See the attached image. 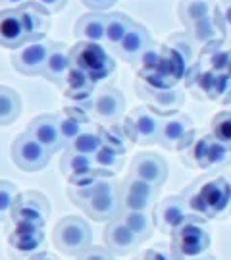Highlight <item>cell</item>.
<instances>
[{"instance_id":"obj_1","label":"cell","mask_w":231,"mask_h":260,"mask_svg":"<svg viewBox=\"0 0 231 260\" xmlns=\"http://www.w3.org/2000/svg\"><path fill=\"white\" fill-rule=\"evenodd\" d=\"M68 197L94 222H110L121 214L120 183L114 176H102L91 185H68Z\"/></svg>"},{"instance_id":"obj_2","label":"cell","mask_w":231,"mask_h":260,"mask_svg":"<svg viewBox=\"0 0 231 260\" xmlns=\"http://www.w3.org/2000/svg\"><path fill=\"white\" fill-rule=\"evenodd\" d=\"M189 212L203 218H220L231 206V179L212 177L206 181H194L183 193Z\"/></svg>"},{"instance_id":"obj_3","label":"cell","mask_w":231,"mask_h":260,"mask_svg":"<svg viewBox=\"0 0 231 260\" xmlns=\"http://www.w3.org/2000/svg\"><path fill=\"white\" fill-rule=\"evenodd\" d=\"M210 230L203 216L189 212V216L172 233V251L176 258H193L210 247Z\"/></svg>"},{"instance_id":"obj_4","label":"cell","mask_w":231,"mask_h":260,"mask_svg":"<svg viewBox=\"0 0 231 260\" xmlns=\"http://www.w3.org/2000/svg\"><path fill=\"white\" fill-rule=\"evenodd\" d=\"M70 56H72V66L83 70L94 85L104 83L116 70L114 58L108 54V50L101 43L77 41L70 48Z\"/></svg>"},{"instance_id":"obj_5","label":"cell","mask_w":231,"mask_h":260,"mask_svg":"<svg viewBox=\"0 0 231 260\" xmlns=\"http://www.w3.org/2000/svg\"><path fill=\"white\" fill-rule=\"evenodd\" d=\"M181 162L191 168L201 170H212V168H223L231 162V149L210 135H203L181 150Z\"/></svg>"},{"instance_id":"obj_6","label":"cell","mask_w":231,"mask_h":260,"mask_svg":"<svg viewBox=\"0 0 231 260\" xmlns=\"http://www.w3.org/2000/svg\"><path fill=\"white\" fill-rule=\"evenodd\" d=\"M91 228L79 216H65L54 225L52 241L70 256H81L91 247Z\"/></svg>"},{"instance_id":"obj_7","label":"cell","mask_w":231,"mask_h":260,"mask_svg":"<svg viewBox=\"0 0 231 260\" xmlns=\"http://www.w3.org/2000/svg\"><path fill=\"white\" fill-rule=\"evenodd\" d=\"M164 116L152 110L150 106H137L127 112L125 116V127L133 137V143L139 145H154L160 139V129H162Z\"/></svg>"},{"instance_id":"obj_8","label":"cell","mask_w":231,"mask_h":260,"mask_svg":"<svg viewBox=\"0 0 231 260\" xmlns=\"http://www.w3.org/2000/svg\"><path fill=\"white\" fill-rule=\"evenodd\" d=\"M160 195V187L148 183L137 176H127L120 183L121 210H154Z\"/></svg>"},{"instance_id":"obj_9","label":"cell","mask_w":231,"mask_h":260,"mask_svg":"<svg viewBox=\"0 0 231 260\" xmlns=\"http://www.w3.org/2000/svg\"><path fill=\"white\" fill-rule=\"evenodd\" d=\"M50 150L43 147L29 131L19 133L12 143V160L23 172H39L50 162Z\"/></svg>"},{"instance_id":"obj_10","label":"cell","mask_w":231,"mask_h":260,"mask_svg":"<svg viewBox=\"0 0 231 260\" xmlns=\"http://www.w3.org/2000/svg\"><path fill=\"white\" fill-rule=\"evenodd\" d=\"M50 201L41 191H23L19 193L14 208H12V222L14 223H35L45 225L50 216Z\"/></svg>"},{"instance_id":"obj_11","label":"cell","mask_w":231,"mask_h":260,"mask_svg":"<svg viewBox=\"0 0 231 260\" xmlns=\"http://www.w3.org/2000/svg\"><path fill=\"white\" fill-rule=\"evenodd\" d=\"M52 43L54 41L43 39V41H35V43H27L19 47L10 58L14 70L23 75H43L46 56L52 48Z\"/></svg>"},{"instance_id":"obj_12","label":"cell","mask_w":231,"mask_h":260,"mask_svg":"<svg viewBox=\"0 0 231 260\" xmlns=\"http://www.w3.org/2000/svg\"><path fill=\"white\" fill-rule=\"evenodd\" d=\"M135 91L141 101H145L147 106H150L152 110H156L162 116L177 112L183 106L185 101L183 91H177L176 87L174 89H156L141 79H137V83H135Z\"/></svg>"},{"instance_id":"obj_13","label":"cell","mask_w":231,"mask_h":260,"mask_svg":"<svg viewBox=\"0 0 231 260\" xmlns=\"http://www.w3.org/2000/svg\"><path fill=\"white\" fill-rule=\"evenodd\" d=\"M187 216H189V208L183 195H170L154 206V228L164 235H172Z\"/></svg>"},{"instance_id":"obj_14","label":"cell","mask_w":231,"mask_h":260,"mask_svg":"<svg viewBox=\"0 0 231 260\" xmlns=\"http://www.w3.org/2000/svg\"><path fill=\"white\" fill-rule=\"evenodd\" d=\"M123 108H125V96L114 87H106V89H101L98 93H94L89 104L91 116L102 123L118 121L123 116Z\"/></svg>"},{"instance_id":"obj_15","label":"cell","mask_w":231,"mask_h":260,"mask_svg":"<svg viewBox=\"0 0 231 260\" xmlns=\"http://www.w3.org/2000/svg\"><path fill=\"white\" fill-rule=\"evenodd\" d=\"M129 174L145 179L148 183L162 187L168 179V162L154 152H139L137 156L131 160Z\"/></svg>"},{"instance_id":"obj_16","label":"cell","mask_w":231,"mask_h":260,"mask_svg":"<svg viewBox=\"0 0 231 260\" xmlns=\"http://www.w3.org/2000/svg\"><path fill=\"white\" fill-rule=\"evenodd\" d=\"M58 118V125H60V135L64 141V149L72 143V141L81 135L83 131L89 129L91 125V112L85 106H65L62 112H56Z\"/></svg>"},{"instance_id":"obj_17","label":"cell","mask_w":231,"mask_h":260,"mask_svg":"<svg viewBox=\"0 0 231 260\" xmlns=\"http://www.w3.org/2000/svg\"><path fill=\"white\" fill-rule=\"evenodd\" d=\"M18 10L27 31V43L46 39V33L50 29V12L37 0H27Z\"/></svg>"},{"instance_id":"obj_18","label":"cell","mask_w":231,"mask_h":260,"mask_svg":"<svg viewBox=\"0 0 231 260\" xmlns=\"http://www.w3.org/2000/svg\"><path fill=\"white\" fill-rule=\"evenodd\" d=\"M23 45H27V31L19 10H0V47L18 50Z\"/></svg>"},{"instance_id":"obj_19","label":"cell","mask_w":231,"mask_h":260,"mask_svg":"<svg viewBox=\"0 0 231 260\" xmlns=\"http://www.w3.org/2000/svg\"><path fill=\"white\" fill-rule=\"evenodd\" d=\"M27 131L43 147H46V149L50 150L52 154L64 147L56 114H41L37 118H33V120L29 121Z\"/></svg>"},{"instance_id":"obj_20","label":"cell","mask_w":231,"mask_h":260,"mask_svg":"<svg viewBox=\"0 0 231 260\" xmlns=\"http://www.w3.org/2000/svg\"><path fill=\"white\" fill-rule=\"evenodd\" d=\"M102 239H104L106 247H108L114 254H127L129 251L137 249L139 243H143L137 235L125 225V222L121 220L120 216L106 223L104 233H102Z\"/></svg>"},{"instance_id":"obj_21","label":"cell","mask_w":231,"mask_h":260,"mask_svg":"<svg viewBox=\"0 0 231 260\" xmlns=\"http://www.w3.org/2000/svg\"><path fill=\"white\" fill-rule=\"evenodd\" d=\"M193 120L183 112L177 110L174 114H168V116H164V121H162L158 145L168 150H177L179 141L183 139L185 133L189 129H193Z\"/></svg>"},{"instance_id":"obj_22","label":"cell","mask_w":231,"mask_h":260,"mask_svg":"<svg viewBox=\"0 0 231 260\" xmlns=\"http://www.w3.org/2000/svg\"><path fill=\"white\" fill-rule=\"evenodd\" d=\"M70 68H72V56H70L68 45H64V43H52V48H50V52L46 56L43 77L48 79L50 83L62 87Z\"/></svg>"},{"instance_id":"obj_23","label":"cell","mask_w":231,"mask_h":260,"mask_svg":"<svg viewBox=\"0 0 231 260\" xmlns=\"http://www.w3.org/2000/svg\"><path fill=\"white\" fill-rule=\"evenodd\" d=\"M8 243L16 251L33 252L43 247L45 243V225L35 223H14L8 235Z\"/></svg>"},{"instance_id":"obj_24","label":"cell","mask_w":231,"mask_h":260,"mask_svg":"<svg viewBox=\"0 0 231 260\" xmlns=\"http://www.w3.org/2000/svg\"><path fill=\"white\" fill-rule=\"evenodd\" d=\"M150 47V35H148L147 27L133 23L131 29L125 33V37L121 39L120 47H118V54L129 62V64H137L139 58L145 54V50Z\"/></svg>"},{"instance_id":"obj_25","label":"cell","mask_w":231,"mask_h":260,"mask_svg":"<svg viewBox=\"0 0 231 260\" xmlns=\"http://www.w3.org/2000/svg\"><path fill=\"white\" fill-rule=\"evenodd\" d=\"M104 25L106 16L101 12H89L83 14L75 21L74 35L77 41H89V43H104Z\"/></svg>"},{"instance_id":"obj_26","label":"cell","mask_w":231,"mask_h":260,"mask_svg":"<svg viewBox=\"0 0 231 260\" xmlns=\"http://www.w3.org/2000/svg\"><path fill=\"white\" fill-rule=\"evenodd\" d=\"M187 31H189L191 39L201 47L214 43V41H225V37H227V31L223 29V25L218 21V18L214 14L194 21L193 25L187 27Z\"/></svg>"},{"instance_id":"obj_27","label":"cell","mask_w":231,"mask_h":260,"mask_svg":"<svg viewBox=\"0 0 231 260\" xmlns=\"http://www.w3.org/2000/svg\"><path fill=\"white\" fill-rule=\"evenodd\" d=\"M98 133H101L102 145H108L112 149L120 150L123 154H127V150L135 145L133 143V137L127 131L125 123H118V121H112V123H101L98 127Z\"/></svg>"},{"instance_id":"obj_28","label":"cell","mask_w":231,"mask_h":260,"mask_svg":"<svg viewBox=\"0 0 231 260\" xmlns=\"http://www.w3.org/2000/svg\"><path fill=\"white\" fill-rule=\"evenodd\" d=\"M135 21L123 14V12H112L106 16V25H104V43L112 48V50H118L121 39L125 37V33L131 29Z\"/></svg>"},{"instance_id":"obj_29","label":"cell","mask_w":231,"mask_h":260,"mask_svg":"<svg viewBox=\"0 0 231 260\" xmlns=\"http://www.w3.org/2000/svg\"><path fill=\"white\" fill-rule=\"evenodd\" d=\"M21 114V96L16 89L0 85V125H10Z\"/></svg>"},{"instance_id":"obj_30","label":"cell","mask_w":231,"mask_h":260,"mask_svg":"<svg viewBox=\"0 0 231 260\" xmlns=\"http://www.w3.org/2000/svg\"><path fill=\"white\" fill-rule=\"evenodd\" d=\"M120 218L141 241H147V239L152 237L154 220L150 218L148 212H145V210H121Z\"/></svg>"},{"instance_id":"obj_31","label":"cell","mask_w":231,"mask_h":260,"mask_svg":"<svg viewBox=\"0 0 231 260\" xmlns=\"http://www.w3.org/2000/svg\"><path fill=\"white\" fill-rule=\"evenodd\" d=\"M177 14L187 29L189 25H193L194 21L214 14V4L210 0H181L177 6Z\"/></svg>"},{"instance_id":"obj_32","label":"cell","mask_w":231,"mask_h":260,"mask_svg":"<svg viewBox=\"0 0 231 260\" xmlns=\"http://www.w3.org/2000/svg\"><path fill=\"white\" fill-rule=\"evenodd\" d=\"M94 168V160L89 154H81V152H74V150L65 149V154H62L60 160V170L65 177L77 176V174H83L87 170Z\"/></svg>"},{"instance_id":"obj_33","label":"cell","mask_w":231,"mask_h":260,"mask_svg":"<svg viewBox=\"0 0 231 260\" xmlns=\"http://www.w3.org/2000/svg\"><path fill=\"white\" fill-rule=\"evenodd\" d=\"M92 160H94V166L108 172V174H118L121 168H123V162H125V154L120 152V150L112 149L108 145H102L101 149L92 154Z\"/></svg>"},{"instance_id":"obj_34","label":"cell","mask_w":231,"mask_h":260,"mask_svg":"<svg viewBox=\"0 0 231 260\" xmlns=\"http://www.w3.org/2000/svg\"><path fill=\"white\" fill-rule=\"evenodd\" d=\"M102 147V139H101V133L98 129H89L83 131L81 135H77L65 149L68 150H74V152H81V154H89L92 156L96 150Z\"/></svg>"},{"instance_id":"obj_35","label":"cell","mask_w":231,"mask_h":260,"mask_svg":"<svg viewBox=\"0 0 231 260\" xmlns=\"http://www.w3.org/2000/svg\"><path fill=\"white\" fill-rule=\"evenodd\" d=\"M210 127H212L214 137L231 149V112H218L210 121Z\"/></svg>"},{"instance_id":"obj_36","label":"cell","mask_w":231,"mask_h":260,"mask_svg":"<svg viewBox=\"0 0 231 260\" xmlns=\"http://www.w3.org/2000/svg\"><path fill=\"white\" fill-rule=\"evenodd\" d=\"M18 195V187L14 185L12 181L0 179V222L6 220L12 214V208H14V203H16Z\"/></svg>"},{"instance_id":"obj_37","label":"cell","mask_w":231,"mask_h":260,"mask_svg":"<svg viewBox=\"0 0 231 260\" xmlns=\"http://www.w3.org/2000/svg\"><path fill=\"white\" fill-rule=\"evenodd\" d=\"M91 87H96V85L92 83L91 77L85 74L83 70H79L75 66L70 68V72H68L64 79V85H62V89H70V91H74V89H91Z\"/></svg>"},{"instance_id":"obj_38","label":"cell","mask_w":231,"mask_h":260,"mask_svg":"<svg viewBox=\"0 0 231 260\" xmlns=\"http://www.w3.org/2000/svg\"><path fill=\"white\" fill-rule=\"evenodd\" d=\"M168 45H172L174 48H177L181 56L185 58V62L187 66L191 68L193 66V60H194V41L191 39V35H172L170 41H168Z\"/></svg>"},{"instance_id":"obj_39","label":"cell","mask_w":231,"mask_h":260,"mask_svg":"<svg viewBox=\"0 0 231 260\" xmlns=\"http://www.w3.org/2000/svg\"><path fill=\"white\" fill-rule=\"evenodd\" d=\"M214 16L223 25L225 31L231 29V0H220L218 4H214Z\"/></svg>"},{"instance_id":"obj_40","label":"cell","mask_w":231,"mask_h":260,"mask_svg":"<svg viewBox=\"0 0 231 260\" xmlns=\"http://www.w3.org/2000/svg\"><path fill=\"white\" fill-rule=\"evenodd\" d=\"M145 258H162V260H168V258H176V256H174V251H172V247H170V245H164V243H160V245H156L154 249H150V251L145 252Z\"/></svg>"},{"instance_id":"obj_41","label":"cell","mask_w":231,"mask_h":260,"mask_svg":"<svg viewBox=\"0 0 231 260\" xmlns=\"http://www.w3.org/2000/svg\"><path fill=\"white\" fill-rule=\"evenodd\" d=\"M81 256L83 258H114L116 254L108 247H89Z\"/></svg>"},{"instance_id":"obj_42","label":"cell","mask_w":231,"mask_h":260,"mask_svg":"<svg viewBox=\"0 0 231 260\" xmlns=\"http://www.w3.org/2000/svg\"><path fill=\"white\" fill-rule=\"evenodd\" d=\"M118 0H83V4L87 8H91L92 12H102V10H108L116 4Z\"/></svg>"},{"instance_id":"obj_43","label":"cell","mask_w":231,"mask_h":260,"mask_svg":"<svg viewBox=\"0 0 231 260\" xmlns=\"http://www.w3.org/2000/svg\"><path fill=\"white\" fill-rule=\"evenodd\" d=\"M37 2H41L50 14L62 12V10L65 8V4H68V0H37Z\"/></svg>"},{"instance_id":"obj_44","label":"cell","mask_w":231,"mask_h":260,"mask_svg":"<svg viewBox=\"0 0 231 260\" xmlns=\"http://www.w3.org/2000/svg\"><path fill=\"white\" fill-rule=\"evenodd\" d=\"M27 0H0V8L6 10V8H19L21 4H25Z\"/></svg>"},{"instance_id":"obj_45","label":"cell","mask_w":231,"mask_h":260,"mask_svg":"<svg viewBox=\"0 0 231 260\" xmlns=\"http://www.w3.org/2000/svg\"><path fill=\"white\" fill-rule=\"evenodd\" d=\"M223 74H225L231 79V48H229V56H227V64H225V70H223Z\"/></svg>"},{"instance_id":"obj_46","label":"cell","mask_w":231,"mask_h":260,"mask_svg":"<svg viewBox=\"0 0 231 260\" xmlns=\"http://www.w3.org/2000/svg\"><path fill=\"white\" fill-rule=\"evenodd\" d=\"M222 104H225V106H227V110L231 112V91L227 94H225V99L222 101Z\"/></svg>"},{"instance_id":"obj_47","label":"cell","mask_w":231,"mask_h":260,"mask_svg":"<svg viewBox=\"0 0 231 260\" xmlns=\"http://www.w3.org/2000/svg\"><path fill=\"white\" fill-rule=\"evenodd\" d=\"M31 256L33 258H54V254H48V252L46 254H31Z\"/></svg>"},{"instance_id":"obj_48","label":"cell","mask_w":231,"mask_h":260,"mask_svg":"<svg viewBox=\"0 0 231 260\" xmlns=\"http://www.w3.org/2000/svg\"><path fill=\"white\" fill-rule=\"evenodd\" d=\"M227 33H229V37H231V29H229V31H227Z\"/></svg>"}]
</instances>
